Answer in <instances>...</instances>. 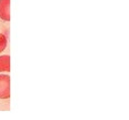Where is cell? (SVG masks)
<instances>
[{"label": "cell", "instance_id": "1", "mask_svg": "<svg viewBox=\"0 0 129 120\" xmlns=\"http://www.w3.org/2000/svg\"><path fill=\"white\" fill-rule=\"evenodd\" d=\"M10 97V77L8 75H0V99Z\"/></svg>", "mask_w": 129, "mask_h": 120}, {"label": "cell", "instance_id": "2", "mask_svg": "<svg viewBox=\"0 0 129 120\" xmlns=\"http://www.w3.org/2000/svg\"><path fill=\"white\" fill-rule=\"evenodd\" d=\"M10 0H0V18L9 21L10 20Z\"/></svg>", "mask_w": 129, "mask_h": 120}, {"label": "cell", "instance_id": "3", "mask_svg": "<svg viewBox=\"0 0 129 120\" xmlns=\"http://www.w3.org/2000/svg\"><path fill=\"white\" fill-rule=\"evenodd\" d=\"M10 71V57L7 55L0 57V72Z\"/></svg>", "mask_w": 129, "mask_h": 120}, {"label": "cell", "instance_id": "4", "mask_svg": "<svg viewBox=\"0 0 129 120\" xmlns=\"http://www.w3.org/2000/svg\"><path fill=\"white\" fill-rule=\"evenodd\" d=\"M6 44H7L6 36L4 34H2V33H0V53H2L5 50Z\"/></svg>", "mask_w": 129, "mask_h": 120}]
</instances>
